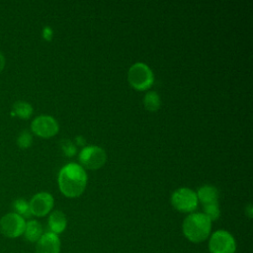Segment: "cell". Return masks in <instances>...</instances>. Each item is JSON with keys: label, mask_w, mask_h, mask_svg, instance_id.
Returning a JSON list of instances; mask_svg holds the SVG:
<instances>
[{"label": "cell", "mask_w": 253, "mask_h": 253, "mask_svg": "<svg viewBox=\"0 0 253 253\" xmlns=\"http://www.w3.org/2000/svg\"><path fill=\"white\" fill-rule=\"evenodd\" d=\"M53 205V197L47 192H40L36 194L29 202L32 215L38 217H42L48 214L51 211Z\"/></svg>", "instance_id": "9c48e42d"}, {"label": "cell", "mask_w": 253, "mask_h": 253, "mask_svg": "<svg viewBox=\"0 0 253 253\" xmlns=\"http://www.w3.org/2000/svg\"><path fill=\"white\" fill-rule=\"evenodd\" d=\"M61 242L57 234L50 231L43 232L36 242V253H60Z\"/></svg>", "instance_id": "30bf717a"}, {"label": "cell", "mask_w": 253, "mask_h": 253, "mask_svg": "<svg viewBox=\"0 0 253 253\" xmlns=\"http://www.w3.org/2000/svg\"><path fill=\"white\" fill-rule=\"evenodd\" d=\"M42 36H43V38H44L46 41H50V39H51V37H52V31H51V29L48 28V27H45V28L43 29V31H42Z\"/></svg>", "instance_id": "ffe728a7"}, {"label": "cell", "mask_w": 253, "mask_h": 253, "mask_svg": "<svg viewBox=\"0 0 253 253\" xmlns=\"http://www.w3.org/2000/svg\"><path fill=\"white\" fill-rule=\"evenodd\" d=\"M245 213L247 214V216L249 218L252 217V213H253V210H252V206L249 204L246 208H245Z\"/></svg>", "instance_id": "44dd1931"}, {"label": "cell", "mask_w": 253, "mask_h": 253, "mask_svg": "<svg viewBox=\"0 0 253 253\" xmlns=\"http://www.w3.org/2000/svg\"><path fill=\"white\" fill-rule=\"evenodd\" d=\"M12 115L27 120L33 115V107L26 101H17L12 107Z\"/></svg>", "instance_id": "5bb4252c"}, {"label": "cell", "mask_w": 253, "mask_h": 253, "mask_svg": "<svg viewBox=\"0 0 253 253\" xmlns=\"http://www.w3.org/2000/svg\"><path fill=\"white\" fill-rule=\"evenodd\" d=\"M198 203L196 192L189 188H179L171 195V205L180 212H194L198 207Z\"/></svg>", "instance_id": "5b68a950"}, {"label": "cell", "mask_w": 253, "mask_h": 253, "mask_svg": "<svg viewBox=\"0 0 253 253\" xmlns=\"http://www.w3.org/2000/svg\"><path fill=\"white\" fill-rule=\"evenodd\" d=\"M62 149L67 156H72L75 153V147L70 141H62Z\"/></svg>", "instance_id": "d6986e66"}, {"label": "cell", "mask_w": 253, "mask_h": 253, "mask_svg": "<svg viewBox=\"0 0 253 253\" xmlns=\"http://www.w3.org/2000/svg\"><path fill=\"white\" fill-rule=\"evenodd\" d=\"M196 194L198 202H200L203 206L218 203V191L213 186L204 185L198 190Z\"/></svg>", "instance_id": "7c38bea8"}, {"label": "cell", "mask_w": 253, "mask_h": 253, "mask_svg": "<svg viewBox=\"0 0 253 253\" xmlns=\"http://www.w3.org/2000/svg\"><path fill=\"white\" fill-rule=\"evenodd\" d=\"M26 220L16 212H9L0 218V231L8 238H17L23 235Z\"/></svg>", "instance_id": "8992f818"}, {"label": "cell", "mask_w": 253, "mask_h": 253, "mask_svg": "<svg viewBox=\"0 0 253 253\" xmlns=\"http://www.w3.org/2000/svg\"><path fill=\"white\" fill-rule=\"evenodd\" d=\"M107 160V154L105 150L96 145H90L84 147L79 153V161L81 166H84L90 170H96L101 168Z\"/></svg>", "instance_id": "52a82bcc"}, {"label": "cell", "mask_w": 253, "mask_h": 253, "mask_svg": "<svg viewBox=\"0 0 253 253\" xmlns=\"http://www.w3.org/2000/svg\"><path fill=\"white\" fill-rule=\"evenodd\" d=\"M47 225L50 232L57 235L62 233L67 226V219L64 212L59 210L50 211L47 219Z\"/></svg>", "instance_id": "8fae6325"}, {"label": "cell", "mask_w": 253, "mask_h": 253, "mask_svg": "<svg viewBox=\"0 0 253 253\" xmlns=\"http://www.w3.org/2000/svg\"><path fill=\"white\" fill-rule=\"evenodd\" d=\"M203 210H204L203 213L206 216H208L211 222L218 219V217L220 215V210H219L218 203L203 206Z\"/></svg>", "instance_id": "e0dca14e"}, {"label": "cell", "mask_w": 253, "mask_h": 253, "mask_svg": "<svg viewBox=\"0 0 253 253\" xmlns=\"http://www.w3.org/2000/svg\"><path fill=\"white\" fill-rule=\"evenodd\" d=\"M33 142V136L30 133V131L28 130H23L22 132L19 133L18 137H17V144L19 147L25 149L28 148L32 145Z\"/></svg>", "instance_id": "ac0fdd59"}, {"label": "cell", "mask_w": 253, "mask_h": 253, "mask_svg": "<svg viewBox=\"0 0 253 253\" xmlns=\"http://www.w3.org/2000/svg\"><path fill=\"white\" fill-rule=\"evenodd\" d=\"M208 243L210 253H235L237 244L234 236L225 229H218L211 233Z\"/></svg>", "instance_id": "277c9868"}, {"label": "cell", "mask_w": 253, "mask_h": 253, "mask_svg": "<svg viewBox=\"0 0 253 253\" xmlns=\"http://www.w3.org/2000/svg\"><path fill=\"white\" fill-rule=\"evenodd\" d=\"M143 105L146 110L150 112H156L161 106V100L159 95L154 91L147 92L143 99Z\"/></svg>", "instance_id": "9a60e30c"}, {"label": "cell", "mask_w": 253, "mask_h": 253, "mask_svg": "<svg viewBox=\"0 0 253 253\" xmlns=\"http://www.w3.org/2000/svg\"><path fill=\"white\" fill-rule=\"evenodd\" d=\"M32 131L38 136L48 138L58 132L59 126L54 118L47 115H42L33 120L31 124Z\"/></svg>", "instance_id": "ba28073f"}, {"label": "cell", "mask_w": 253, "mask_h": 253, "mask_svg": "<svg viewBox=\"0 0 253 253\" xmlns=\"http://www.w3.org/2000/svg\"><path fill=\"white\" fill-rule=\"evenodd\" d=\"M13 208H14V212L17 214L21 215L24 218H29L32 213L30 211V206L29 202H27L25 199H17L13 203Z\"/></svg>", "instance_id": "2e32d148"}, {"label": "cell", "mask_w": 253, "mask_h": 253, "mask_svg": "<svg viewBox=\"0 0 253 253\" xmlns=\"http://www.w3.org/2000/svg\"><path fill=\"white\" fill-rule=\"evenodd\" d=\"M87 185V174L84 168L76 163H68L58 173V187L67 198L82 195Z\"/></svg>", "instance_id": "6da1fadb"}, {"label": "cell", "mask_w": 253, "mask_h": 253, "mask_svg": "<svg viewBox=\"0 0 253 253\" xmlns=\"http://www.w3.org/2000/svg\"><path fill=\"white\" fill-rule=\"evenodd\" d=\"M127 80L132 88L138 91H144L153 84L154 75L152 70L145 63L136 62L129 67Z\"/></svg>", "instance_id": "3957f363"}, {"label": "cell", "mask_w": 253, "mask_h": 253, "mask_svg": "<svg viewBox=\"0 0 253 253\" xmlns=\"http://www.w3.org/2000/svg\"><path fill=\"white\" fill-rule=\"evenodd\" d=\"M43 234V229L40 221L37 219H30L26 221V226L24 230V237L31 243H36L41 236Z\"/></svg>", "instance_id": "4fadbf2b"}, {"label": "cell", "mask_w": 253, "mask_h": 253, "mask_svg": "<svg viewBox=\"0 0 253 253\" xmlns=\"http://www.w3.org/2000/svg\"><path fill=\"white\" fill-rule=\"evenodd\" d=\"M4 67H5V57H4V55L0 52V72L3 70Z\"/></svg>", "instance_id": "7402d4cb"}, {"label": "cell", "mask_w": 253, "mask_h": 253, "mask_svg": "<svg viewBox=\"0 0 253 253\" xmlns=\"http://www.w3.org/2000/svg\"><path fill=\"white\" fill-rule=\"evenodd\" d=\"M182 232L190 242L202 243L211 233V221L203 212H191L183 220Z\"/></svg>", "instance_id": "7a4b0ae2"}]
</instances>
